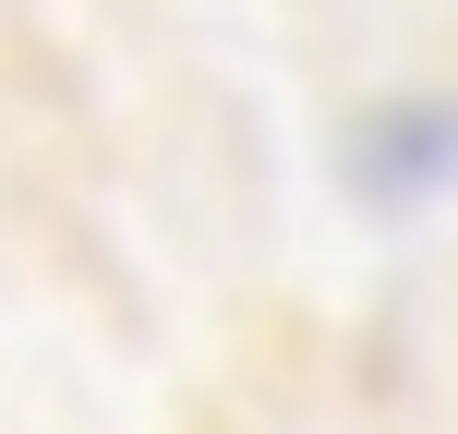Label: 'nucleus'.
<instances>
[{"label": "nucleus", "instance_id": "obj_1", "mask_svg": "<svg viewBox=\"0 0 458 434\" xmlns=\"http://www.w3.org/2000/svg\"><path fill=\"white\" fill-rule=\"evenodd\" d=\"M350 182L374 206H446L458 193V97H386L350 133Z\"/></svg>", "mask_w": 458, "mask_h": 434}]
</instances>
